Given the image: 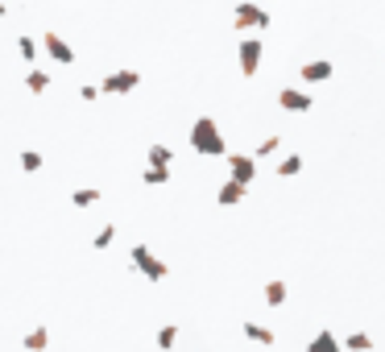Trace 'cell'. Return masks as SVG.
Returning <instances> with one entry per match:
<instances>
[{"label": "cell", "instance_id": "obj_1", "mask_svg": "<svg viewBox=\"0 0 385 352\" xmlns=\"http://www.w3.org/2000/svg\"><path fill=\"white\" fill-rule=\"evenodd\" d=\"M191 149H195L199 158H228L224 133H220V124H216L212 116H199V120L191 124Z\"/></svg>", "mask_w": 385, "mask_h": 352}, {"label": "cell", "instance_id": "obj_2", "mask_svg": "<svg viewBox=\"0 0 385 352\" xmlns=\"http://www.w3.org/2000/svg\"><path fill=\"white\" fill-rule=\"evenodd\" d=\"M270 8H261L257 0H236V8H232V25L241 29V33H253V29H270Z\"/></svg>", "mask_w": 385, "mask_h": 352}, {"label": "cell", "instance_id": "obj_3", "mask_svg": "<svg viewBox=\"0 0 385 352\" xmlns=\"http://www.w3.org/2000/svg\"><path fill=\"white\" fill-rule=\"evenodd\" d=\"M129 257H133V270H137V274H145L149 282H166V278H170V266H166L158 253H149L145 245H133V253H129Z\"/></svg>", "mask_w": 385, "mask_h": 352}, {"label": "cell", "instance_id": "obj_4", "mask_svg": "<svg viewBox=\"0 0 385 352\" xmlns=\"http://www.w3.org/2000/svg\"><path fill=\"white\" fill-rule=\"evenodd\" d=\"M261 58H265V41L261 37H241V50H236V62H241V75L253 79L261 71Z\"/></svg>", "mask_w": 385, "mask_h": 352}, {"label": "cell", "instance_id": "obj_5", "mask_svg": "<svg viewBox=\"0 0 385 352\" xmlns=\"http://www.w3.org/2000/svg\"><path fill=\"white\" fill-rule=\"evenodd\" d=\"M100 87H104V95H129V91H137V87H141V71L120 66V71L104 75V79H100Z\"/></svg>", "mask_w": 385, "mask_h": 352}, {"label": "cell", "instance_id": "obj_6", "mask_svg": "<svg viewBox=\"0 0 385 352\" xmlns=\"http://www.w3.org/2000/svg\"><path fill=\"white\" fill-rule=\"evenodd\" d=\"M41 46H46V54L58 62V66H71L75 62V50H71V41L62 37V33H54V29H46V37H41Z\"/></svg>", "mask_w": 385, "mask_h": 352}, {"label": "cell", "instance_id": "obj_7", "mask_svg": "<svg viewBox=\"0 0 385 352\" xmlns=\"http://www.w3.org/2000/svg\"><path fill=\"white\" fill-rule=\"evenodd\" d=\"M311 91H303V87H282L278 91V108H286V112H294V116H303V112H311Z\"/></svg>", "mask_w": 385, "mask_h": 352}, {"label": "cell", "instance_id": "obj_8", "mask_svg": "<svg viewBox=\"0 0 385 352\" xmlns=\"http://www.w3.org/2000/svg\"><path fill=\"white\" fill-rule=\"evenodd\" d=\"M228 178H236V183H253L257 178V158L253 154H228Z\"/></svg>", "mask_w": 385, "mask_h": 352}, {"label": "cell", "instance_id": "obj_9", "mask_svg": "<svg viewBox=\"0 0 385 352\" xmlns=\"http://www.w3.org/2000/svg\"><path fill=\"white\" fill-rule=\"evenodd\" d=\"M299 75H303V83L311 87V83H328V79L336 75V66H332L328 58H311V62H303V66H299Z\"/></svg>", "mask_w": 385, "mask_h": 352}, {"label": "cell", "instance_id": "obj_10", "mask_svg": "<svg viewBox=\"0 0 385 352\" xmlns=\"http://www.w3.org/2000/svg\"><path fill=\"white\" fill-rule=\"evenodd\" d=\"M245 199H249V187L236 183V178H224L220 191H216V203H220V207H236V203H245Z\"/></svg>", "mask_w": 385, "mask_h": 352}, {"label": "cell", "instance_id": "obj_11", "mask_svg": "<svg viewBox=\"0 0 385 352\" xmlns=\"http://www.w3.org/2000/svg\"><path fill=\"white\" fill-rule=\"evenodd\" d=\"M25 91H29V95H46V91H50V71L29 66V75H25Z\"/></svg>", "mask_w": 385, "mask_h": 352}, {"label": "cell", "instance_id": "obj_12", "mask_svg": "<svg viewBox=\"0 0 385 352\" xmlns=\"http://www.w3.org/2000/svg\"><path fill=\"white\" fill-rule=\"evenodd\" d=\"M307 352H348V349L336 340V332H315L311 344H307Z\"/></svg>", "mask_w": 385, "mask_h": 352}, {"label": "cell", "instance_id": "obj_13", "mask_svg": "<svg viewBox=\"0 0 385 352\" xmlns=\"http://www.w3.org/2000/svg\"><path fill=\"white\" fill-rule=\"evenodd\" d=\"M245 340H253V344H261V349H274V344H278V336H274L265 324H245Z\"/></svg>", "mask_w": 385, "mask_h": 352}, {"label": "cell", "instance_id": "obj_14", "mask_svg": "<svg viewBox=\"0 0 385 352\" xmlns=\"http://www.w3.org/2000/svg\"><path fill=\"white\" fill-rule=\"evenodd\" d=\"M141 183H145V187H166V183H170V166H149V162H145Z\"/></svg>", "mask_w": 385, "mask_h": 352}, {"label": "cell", "instance_id": "obj_15", "mask_svg": "<svg viewBox=\"0 0 385 352\" xmlns=\"http://www.w3.org/2000/svg\"><path fill=\"white\" fill-rule=\"evenodd\" d=\"M71 203H75L79 212H83V207H95V203H100V187H75Z\"/></svg>", "mask_w": 385, "mask_h": 352}, {"label": "cell", "instance_id": "obj_16", "mask_svg": "<svg viewBox=\"0 0 385 352\" xmlns=\"http://www.w3.org/2000/svg\"><path fill=\"white\" fill-rule=\"evenodd\" d=\"M21 344H25V352H46L50 349V332H46V328H33Z\"/></svg>", "mask_w": 385, "mask_h": 352}, {"label": "cell", "instance_id": "obj_17", "mask_svg": "<svg viewBox=\"0 0 385 352\" xmlns=\"http://www.w3.org/2000/svg\"><path fill=\"white\" fill-rule=\"evenodd\" d=\"M145 162H149V166H170V162H174V149H170V145H149V149H145Z\"/></svg>", "mask_w": 385, "mask_h": 352}, {"label": "cell", "instance_id": "obj_18", "mask_svg": "<svg viewBox=\"0 0 385 352\" xmlns=\"http://www.w3.org/2000/svg\"><path fill=\"white\" fill-rule=\"evenodd\" d=\"M299 174H303V158L299 154H286L278 162V178H299Z\"/></svg>", "mask_w": 385, "mask_h": 352}, {"label": "cell", "instance_id": "obj_19", "mask_svg": "<svg viewBox=\"0 0 385 352\" xmlns=\"http://www.w3.org/2000/svg\"><path fill=\"white\" fill-rule=\"evenodd\" d=\"M286 295H290V290H286V282H278V278H274V282H265V307H282V303H286Z\"/></svg>", "mask_w": 385, "mask_h": 352}, {"label": "cell", "instance_id": "obj_20", "mask_svg": "<svg viewBox=\"0 0 385 352\" xmlns=\"http://www.w3.org/2000/svg\"><path fill=\"white\" fill-rule=\"evenodd\" d=\"M344 349L348 352H373V336H369V332H348V336H344Z\"/></svg>", "mask_w": 385, "mask_h": 352}, {"label": "cell", "instance_id": "obj_21", "mask_svg": "<svg viewBox=\"0 0 385 352\" xmlns=\"http://www.w3.org/2000/svg\"><path fill=\"white\" fill-rule=\"evenodd\" d=\"M17 162H21V170H25V174H37V170L46 166V158H41L37 149H21V158H17Z\"/></svg>", "mask_w": 385, "mask_h": 352}, {"label": "cell", "instance_id": "obj_22", "mask_svg": "<svg viewBox=\"0 0 385 352\" xmlns=\"http://www.w3.org/2000/svg\"><path fill=\"white\" fill-rule=\"evenodd\" d=\"M112 241H116V224H104V228L91 237V249H95V253H104V249H112Z\"/></svg>", "mask_w": 385, "mask_h": 352}, {"label": "cell", "instance_id": "obj_23", "mask_svg": "<svg viewBox=\"0 0 385 352\" xmlns=\"http://www.w3.org/2000/svg\"><path fill=\"white\" fill-rule=\"evenodd\" d=\"M174 344H178V328H174V324H162V328H158V349L170 352Z\"/></svg>", "mask_w": 385, "mask_h": 352}, {"label": "cell", "instance_id": "obj_24", "mask_svg": "<svg viewBox=\"0 0 385 352\" xmlns=\"http://www.w3.org/2000/svg\"><path fill=\"white\" fill-rule=\"evenodd\" d=\"M278 149H282V133H270V137L257 145V154H253V158H274Z\"/></svg>", "mask_w": 385, "mask_h": 352}, {"label": "cell", "instance_id": "obj_25", "mask_svg": "<svg viewBox=\"0 0 385 352\" xmlns=\"http://www.w3.org/2000/svg\"><path fill=\"white\" fill-rule=\"evenodd\" d=\"M17 54H21L25 62H37V41H33V37H17Z\"/></svg>", "mask_w": 385, "mask_h": 352}, {"label": "cell", "instance_id": "obj_26", "mask_svg": "<svg viewBox=\"0 0 385 352\" xmlns=\"http://www.w3.org/2000/svg\"><path fill=\"white\" fill-rule=\"evenodd\" d=\"M100 95H104V87H100V83H83V87H79V100H87V104H91V100H100Z\"/></svg>", "mask_w": 385, "mask_h": 352}, {"label": "cell", "instance_id": "obj_27", "mask_svg": "<svg viewBox=\"0 0 385 352\" xmlns=\"http://www.w3.org/2000/svg\"><path fill=\"white\" fill-rule=\"evenodd\" d=\"M4 12H8V4H0V17H4Z\"/></svg>", "mask_w": 385, "mask_h": 352}]
</instances>
